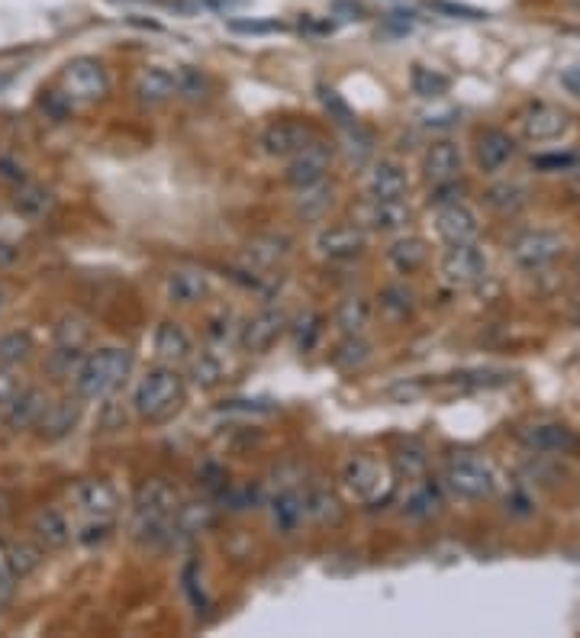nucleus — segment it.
<instances>
[{"mask_svg": "<svg viewBox=\"0 0 580 638\" xmlns=\"http://www.w3.org/2000/svg\"><path fill=\"white\" fill-rule=\"evenodd\" d=\"M188 404V381L174 364H155L148 368L136 390H133V410L148 425L171 423Z\"/></svg>", "mask_w": 580, "mask_h": 638, "instance_id": "f257e3e1", "label": "nucleus"}, {"mask_svg": "<svg viewBox=\"0 0 580 638\" xmlns=\"http://www.w3.org/2000/svg\"><path fill=\"white\" fill-rule=\"evenodd\" d=\"M174 513H178V494L171 484L152 478L140 484L133 496V535L143 545H165L174 539Z\"/></svg>", "mask_w": 580, "mask_h": 638, "instance_id": "f03ea898", "label": "nucleus"}, {"mask_svg": "<svg viewBox=\"0 0 580 638\" xmlns=\"http://www.w3.org/2000/svg\"><path fill=\"white\" fill-rule=\"evenodd\" d=\"M133 371V352L120 346H107L84 354L74 368V390L81 400H107L113 397Z\"/></svg>", "mask_w": 580, "mask_h": 638, "instance_id": "7ed1b4c3", "label": "nucleus"}, {"mask_svg": "<svg viewBox=\"0 0 580 638\" xmlns=\"http://www.w3.org/2000/svg\"><path fill=\"white\" fill-rule=\"evenodd\" d=\"M442 481L451 494L461 496V499H491L500 487V478H497L494 465L478 458V455H455L445 465Z\"/></svg>", "mask_w": 580, "mask_h": 638, "instance_id": "20e7f679", "label": "nucleus"}, {"mask_svg": "<svg viewBox=\"0 0 580 638\" xmlns=\"http://www.w3.org/2000/svg\"><path fill=\"white\" fill-rule=\"evenodd\" d=\"M59 84H62V97L69 104H97L110 94V71L100 59L77 56L62 69Z\"/></svg>", "mask_w": 580, "mask_h": 638, "instance_id": "39448f33", "label": "nucleus"}, {"mask_svg": "<svg viewBox=\"0 0 580 638\" xmlns=\"http://www.w3.org/2000/svg\"><path fill=\"white\" fill-rule=\"evenodd\" d=\"M342 487L349 491L352 499L371 506V503H380L384 496L394 491V474H390V468L380 458L355 455L342 468Z\"/></svg>", "mask_w": 580, "mask_h": 638, "instance_id": "423d86ee", "label": "nucleus"}, {"mask_svg": "<svg viewBox=\"0 0 580 638\" xmlns=\"http://www.w3.org/2000/svg\"><path fill=\"white\" fill-rule=\"evenodd\" d=\"M290 320L281 306H262L258 313H252L242 326H239V349L249 354H268L278 339L288 333Z\"/></svg>", "mask_w": 580, "mask_h": 638, "instance_id": "0eeeda50", "label": "nucleus"}, {"mask_svg": "<svg viewBox=\"0 0 580 638\" xmlns=\"http://www.w3.org/2000/svg\"><path fill=\"white\" fill-rule=\"evenodd\" d=\"M561 252H565V239L552 229H525L509 245V255L522 272H542L555 258H561Z\"/></svg>", "mask_w": 580, "mask_h": 638, "instance_id": "6e6552de", "label": "nucleus"}, {"mask_svg": "<svg viewBox=\"0 0 580 638\" xmlns=\"http://www.w3.org/2000/svg\"><path fill=\"white\" fill-rule=\"evenodd\" d=\"M438 275H442L445 287L468 290V287L484 281L487 255H484V249H478V242H471V245H448V252L442 255Z\"/></svg>", "mask_w": 580, "mask_h": 638, "instance_id": "1a4fd4ad", "label": "nucleus"}, {"mask_svg": "<svg viewBox=\"0 0 580 638\" xmlns=\"http://www.w3.org/2000/svg\"><path fill=\"white\" fill-rule=\"evenodd\" d=\"M329 165H333V145L316 136L310 145H303L297 155H290L285 178H288L290 188H297V191L300 188H313V184L326 181Z\"/></svg>", "mask_w": 580, "mask_h": 638, "instance_id": "9d476101", "label": "nucleus"}, {"mask_svg": "<svg viewBox=\"0 0 580 638\" xmlns=\"http://www.w3.org/2000/svg\"><path fill=\"white\" fill-rule=\"evenodd\" d=\"M316 252L326 262H355L362 258L367 249V232L355 222H342V226H326L316 232Z\"/></svg>", "mask_w": 580, "mask_h": 638, "instance_id": "9b49d317", "label": "nucleus"}, {"mask_svg": "<svg viewBox=\"0 0 580 638\" xmlns=\"http://www.w3.org/2000/svg\"><path fill=\"white\" fill-rule=\"evenodd\" d=\"M435 232L445 245H471L481 239V219L468 204H442L435 210Z\"/></svg>", "mask_w": 580, "mask_h": 638, "instance_id": "f8f14e48", "label": "nucleus"}, {"mask_svg": "<svg viewBox=\"0 0 580 638\" xmlns=\"http://www.w3.org/2000/svg\"><path fill=\"white\" fill-rule=\"evenodd\" d=\"M355 226H362L364 232H400L410 226L413 213L403 201H377V197H367L362 201L355 210H352Z\"/></svg>", "mask_w": 580, "mask_h": 638, "instance_id": "ddd939ff", "label": "nucleus"}, {"mask_svg": "<svg viewBox=\"0 0 580 638\" xmlns=\"http://www.w3.org/2000/svg\"><path fill=\"white\" fill-rule=\"evenodd\" d=\"M74 506L87 516V519H113L120 509V494L110 481L100 478H84L77 481L72 491Z\"/></svg>", "mask_w": 580, "mask_h": 638, "instance_id": "4468645a", "label": "nucleus"}, {"mask_svg": "<svg viewBox=\"0 0 580 638\" xmlns=\"http://www.w3.org/2000/svg\"><path fill=\"white\" fill-rule=\"evenodd\" d=\"M316 140V130L303 120H275L265 127L262 133V148L271 155V158H290L297 155L303 145Z\"/></svg>", "mask_w": 580, "mask_h": 638, "instance_id": "2eb2a0df", "label": "nucleus"}, {"mask_svg": "<svg viewBox=\"0 0 580 638\" xmlns=\"http://www.w3.org/2000/svg\"><path fill=\"white\" fill-rule=\"evenodd\" d=\"M364 191L367 197H377V201H403L407 191H410V178H407V168L394 158H380L367 168V178H364Z\"/></svg>", "mask_w": 580, "mask_h": 638, "instance_id": "dca6fc26", "label": "nucleus"}, {"mask_svg": "<svg viewBox=\"0 0 580 638\" xmlns=\"http://www.w3.org/2000/svg\"><path fill=\"white\" fill-rule=\"evenodd\" d=\"M568 127H571V117H568L561 107L545 104V100L529 104V107H525V113H522V133H525L532 142L558 140V136H565V133H568Z\"/></svg>", "mask_w": 580, "mask_h": 638, "instance_id": "f3484780", "label": "nucleus"}, {"mask_svg": "<svg viewBox=\"0 0 580 638\" xmlns=\"http://www.w3.org/2000/svg\"><path fill=\"white\" fill-rule=\"evenodd\" d=\"M519 438H522L525 448L542 452V455H568V452L580 448L578 435L561 423L525 425V429H519Z\"/></svg>", "mask_w": 580, "mask_h": 638, "instance_id": "a211bd4d", "label": "nucleus"}, {"mask_svg": "<svg viewBox=\"0 0 580 638\" xmlns=\"http://www.w3.org/2000/svg\"><path fill=\"white\" fill-rule=\"evenodd\" d=\"M152 349H155V358L161 364H174L178 368V364L194 358V339H191V333L181 323L165 320V323H158V329L152 336Z\"/></svg>", "mask_w": 580, "mask_h": 638, "instance_id": "6ab92c4d", "label": "nucleus"}, {"mask_svg": "<svg viewBox=\"0 0 580 638\" xmlns=\"http://www.w3.org/2000/svg\"><path fill=\"white\" fill-rule=\"evenodd\" d=\"M461 168H464V155L455 142L442 140L433 142L423 155V178L430 184H448V181H458L461 178Z\"/></svg>", "mask_w": 580, "mask_h": 638, "instance_id": "aec40b11", "label": "nucleus"}, {"mask_svg": "<svg viewBox=\"0 0 580 638\" xmlns=\"http://www.w3.org/2000/svg\"><path fill=\"white\" fill-rule=\"evenodd\" d=\"M77 423H81V397L74 394V397L49 404L46 413H43V420L36 423V432L46 442H62L65 435H72Z\"/></svg>", "mask_w": 580, "mask_h": 638, "instance_id": "412c9836", "label": "nucleus"}, {"mask_svg": "<svg viewBox=\"0 0 580 638\" xmlns=\"http://www.w3.org/2000/svg\"><path fill=\"white\" fill-rule=\"evenodd\" d=\"M474 155H478L481 171L497 174V171H504L509 161L516 158V140L509 133H504V130H484L478 136Z\"/></svg>", "mask_w": 580, "mask_h": 638, "instance_id": "4be33fe9", "label": "nucleus"}, {"mask_svg": "<svg viewBox=\"0 0 580 638\" xmlns=\"http://www.w3.org/2000/svg\"><path fill=\"white\" fill-rule=\"evenodd\" d=\"M29 532H33V539H36L46 552H59V549H65V545L72 542V526H69L65 513L56 509V506L39 509V513L33 516Z\"/></svg>", "mask_w": 580, "mask_h": 638, "instance_id": "5701e85b", "label": "nucleus"}, {"mask_svg": "<svg viewBox=\"0 0 580 638\" xmlns=\"http://www.w3.org/2000/svg\"><path fill=\"white\" fill-rule=\"evenodd\" d=\"M136 97L145 107H161L168 104L171 97H178V71L161 69H143L136 77Z\"/></svg>", "mask_w": 580, "mask_h": 638, "instance_id": "b1692460", "label": "nucleus"}, {"mask_svg": "<svg viewBox=\"0 0 580 638\" xmlns=\"http://www.w3.org/2000/svg\"><path fill=\"white\" fill-rule=\"evenodd\" d=\"M268 506H271V522L281 532H293L306 519V491H300L297 484H285L278 494H271Z\"/></svg>", "mask_w": 580, "mask_h": 638, "instance_id": "393cba45", "label": "nucleus"}, {"mask_svg": "<svg viewBox=\"0 0 580 638\" xmlns=\"http://www.w3.org/2000/svg\"><path fill=\"white\" fill-rule=\"evenodd\" d=\"M49 404H52V400H49V394H46L43 387H23L20 397L7 407V425H10L13 432H20V429H36V423L43 420V413H46Z\"/></svg>", "mask_w": 580, "mask_h": 638, "instance_id": "a878e982", "label": "nucleus"}, {"mask_svg": "<svg viewBox=\"0 0 580 638\" xmlns=\"http://www.w3.org/2000/svg\"><path fill=\"white\" fill-rule=\"evenodd\" d=\"M207 293H210V281H207V275L197 272V268H178V272H171V278H168V300H171V303L194 306V303L207 300Z\"/></svg>", "mask_w": 580, "mask_h": 638, "instance_id": "bb28decb", "label": "nucleus"}, {"mask_svg": "<svg viewBox=\"0 0 580 638\" xmlns=\"http://www.w3.org/2000/svg\"><path fill=\"white\" fill-rule=\"evenodd\" d=\"M387 262L394 265V272L413 275V272H420V268L430 262V245H426V239H420V236H400V239L390 242Z\"/></svg>", "mask_w": 580, "mask_h": 638, "instance_id": "cd10ccee", "label": "nucleus"}, {"mask_svg": "<svg viewBox=\"0 0 580 638\" xmlns=\"http://www.w3.org/2000/svg\"><path fill=\"white\" fill-rule=\"evenodd\" d=\"M217 519V506L207 499H191V503H178L174 513V539H191L197 532H207Z\"/></svg>", "mask_w": 580, "mask_h": 638, "instance_id": "c85d7f7f", "label": "nucleus"}, {"mask_svg": "<svg viewBox=\"0 0 580 638\" xmlns=\"http://www.w3.org/2000/svg\"><path fill=\"white\" fill-rule=\"evenodd\" d=\"M374 306L362 293H349L339 306H336V326L342 336H364V329L371 326Z\"/></svg>", "mask_w": 580, "mask_h": 638, "instance_id": "c756f323", "label": "nucleus"}, {"mask_svg": "<svg viewBox=\"0 0 580 638\" xmlns=\"http://www.w3.org/2000/svg\"><path fill=\"white\" fill-rule=\"evenodd\" d=\"M290 258V239L288 236H255L249 242V262L258 272H271L278 265H285Z\"/></svg>", "mask_w": 580, "mask_h": 638, "instance_id": "7c9ffc66", "label": "nucleus"}, {"mask_svg": "<svg viewBox=\"0 0 580 638\" xmlns=\"http://www.w3.org/2000/svg\"><path fill=\"white\" fill-rule=\"evenodd\" d=\"M407 513L416 516V519H430L442 509V487L433 484L430 478H420V481H410L407 484Z\"/></svg>", "mask_w": 580, "mask_h": 638, "instance_id": "2f4dec72", "label": "nucleus"}, {"mask_svg": "<svg viewBox=\"0 0 580 638\" xmlns=\"http://www.w3.org/2000/svg\"><path fill=\"white\" fill-rule=\"evenodd\" d=\"M13 204H16V210L23 213V216L39 219V216H46V213L52 210V194L46 188H39V184L20 181L16 194H13Z\"/></svg>", "mask_w": 580, "mask_h": 638, "instance_id": "473e14b6", "label": "nucleus"}, {"mask_svg": "<svg viewBox=\"0 0 580 638\" xmlns=\"http://www.w3.org/2000/svg\"><path fill=\"white\" fill-rule=\"evenodd\" d=\"M329 207H333V188H329L326 181L297 191V213H300L303 219H323Z\"/></svg>", "mask_w": 580, "mask_h": 638, "instance_id": "72a5a7b5", "label": "nucleus"}, {"mask_svg": "<svg viewBox=\"0 0 580 638\" xmlns=\"http://www.w3.org/2000/svg\"><path fill=\"white\" fill-rule=\"evenodd\" d=\"M87 342H90V329H87V323H84L81 316H65V320L56 326V349L84 354Z\"/></svg>", "mask_w": 580, "mask_h": 638, "instance_id": "f704fd0d", "label": "nucleus"}, {"mask_svg": "<svg viewBox=\"0 0 580 638\" xmlns=\"http://www.w3.org/2000/svg\"><path fill=\"white\" fill-rule=\"evenodd\" d=\"M410 87L413 94H420L423 100H438L448 91V77L442 71L426 69V65H413L410 69Z\"/></svg>", "mask_w": 580, "mask_h": 638, "instance_id": "c9c22d12", "label": "nucleus"}, {"mask_svg": "<svg viewBox=\"0 0 580 638\" xmlns=\"http://www.w3.org/2000/svg\"><path fill=\"white\" fill-rule=\"evenodd\" d=\"M7 562H10V574H13V580H23V577H29L36 567L43 565V545L20 542V545L7 549Z\"/></svg>", "mask_w": 580, "mask_h": 638, "instance_id": "e433bc0d", "label": "nucleus"}, {"mask_svg": "<svg viewBox=\"0 0 580 638\" xmlns=\"http://www.w3.org/2000/svg\"><path fill=\"white\" fill-rule=\"evenodd\" d=\"M319 104H323V110L329 113V120L342 130V127H352V123H359V117H355V110L346 104V97L336 91V87H329V84H319Z\"/></svg>", "mask_w": 580, "mask_h": 638, "instance_id": "4c0bfd02", "label": "nucleus"}, {"mask_svg": "<svg viewBox=\"0 0 580 638\" xmlns=\"http://www.w3.org/2000/svg\"><path fill=\"white\" fill-rule=\"evenodd\" d=\"M323 316L316 313V310H306L293 326H288V329H293V346L300 349V352H310L319 339H323Z\"/></svg>", "mask_w": 580, "mask_h": 638, "instance_id": "58836bf2", "label": "nucleus"}, {"mask_svg": "<svg viewBox=\"0 0 580 638\" xmlns=\"http://www.w3.org/2000/svg\"><path fill=\"white\" fill-rule=\"evenodd\" d=\"M487 204L497 213H504V216H512V213H519L525 207V188L522 184H512V181L497 184V188L487 191Z\"/></svg>", "mask_w": 580, "mask_h": 638, "instance_id": "ea45409f", "label": "nucleus"}, {"mask_svg": "<svg viewBox=\"0 0 580 638\" xmlns=\"http://www.w3.org/2000/svg\"><path fill=\"white\" fill-rule=\"evenodd\" d=\"M342 142H346V152L355 165H364L374 155V136H371V130H364L362 123L342 127Z\"/></svg>", "mask_w": 580, "mask_h": 638, "instance_id": "a19ab883", "label": "nucleus"}, {"mask_svg": "<svg viewBox=\"0 0 580 638\" xmlns=\"http://www.w3.org/2000/svg\"><path fill=\"white\" fill-rule=\"evenodd\" d=\"M367 358H371V346L364 342L362 336H346V342H342V346L336 349V354H333V361H336L342 371L362 368Z\"/></svg>", "mask_w": 580, "mask_h": 638, "instance_id": "79ce46f5", "label": "nucleus"}, {"mask_svg": "<svg viewBox=\"0 0 580 638\" xmlns=\"http://www.w3.org/2000/svg\"><path fill=\"white\" fill-rule=\"evenodd\" d=\"M380 310H384L387 316H394V320H407L410 310H413V293H410L407 287H400V284L384 287V290H380Z\"/></svg>", "mask_w": 580, "mask_h": 638, "instance_id": "37998d69", "label": "nucleus"}, {"mask_svg": "<svg viewBox=\"0 0 580 638\" xmlns=\"http://www.w3.org/2000/svg\"><path fill=\"white\" fill-rule=\"evenodd\" d=\"M33 352V339L26 333H7L0 336V364L3 368H13L20 361H26Z\"/></svg>", "mask_w": 580, "mask_h": 638, "instance_id": "c03bdc74", "label": "nucleus"}, {"mask_svg": "<svg viewBox=\"0 0 580 638\" xmlns=\"http://www.w3.org/2000/svg\"><path fill=\"white\" fill-rule=\"evenodd\" d=\"M191 374L201 387H217L222 381V361H219V352H207L201 358H191Z\"/></svg>", "mask_w": 580, "mask_h": 638, "instance_id": "a18cd8bd", "label": "nucleus"}, {"mask_svg": "<svg viewBox=\"0 0 580 638\" xmlns=\"http://www.w3.org/2000/svg\"><path fill=\"white\" fill-rule=\"evenodd\" d=\"M306 516L316 519V522H326V519H339V499L329 494V491H310L306 494Z\"/></svg>", "mask_w": 580, "mask_h": 638, "instance_id": "49530a36", "label": "nucleus"}, {"mask_svg": "<svg viewBox=\"0 0 580 638\" xmlns=\"http://www.w3.org/2000/svg\"><path fill=\"white\" fill-rule=\"evenodd\" d=\"M426 478V455L420 448H407L397 455V481L410 484V481H420Z\"/></svg>", "mask_w": 580, "mask_h": 638, "instance_id": "de8ad7c7", "label": "nucleus"}, {"mask_svg": "<svg viewBox=\"0 0 580 638\" xmlns=\"http://www.w3.org/2000/svg\"><path fill=\"white\" fill-rule=\"evenodd\" d=\"M207 336H210V342L217 346V349H226L232 339H239V329L232 326V313H219L210 320V326H207Z\"/></svg>", "mask_w": 580, "mask_h": 638, "instance_id": "09e8293b", "label": "nucleus"}, {"mask_svg": "<svg viewBox=\"0 0 580 638\" xmlns=\"http://www.w3.org/2000/svg\"><path fill=\"white\" fill-rule=\"evenodd\" d=\"M204 91H207V81H204L201 71L178 69V94H181V97L197 100V97H204Z\"/></svg>", "mask_w": 580, "mask_h": 638, "instance_id": "8fccbe9b", "label": "nucleus"}, {"mask_svg": "<svg viewBox=\"0 0 580 638\" xmlns=\"http://www.w3.org/2000/svg\"><path fill=\"white\" fill-rule=\"evenodd\" d=\"M23 390V381L13 374V368H3L0 364V407H10Z\"/></svg>", "mask_w": 580, "mask_h": 638, "instance_id": "3c124183", "label": "nucleus"}, {"mask_svg": "<svg viewBox=\"0 0 580 638\" xmlns=\"http://www.w3.org/2000/svg\"><path fill=\"white\" fill-rule=\"evenodd\" d=\"M229 29H235V33H281L285 23H278V20H229Z\"/></svg>", "mask_w": 580, "mask_h": 638, "instance_id": "603ef678", "label": "nucleus"}, {"mask_svg": "<svg viewBox=\"0 0 580 638\" xmlns=\"http://www.w3.org/2000/svg\"><path fill=\"white\" fill-rule=\"evenodd\" d=\"M578 158L575 155H542V158H535V168H542V171H558V168H571Z\"/></svg>", "mask_w": 580, "mask_h": 638, "instance_id": "864d4df0", "label": "nucleus"}, {"mask_svg": "<svg viewBox=\"0 0 580 638\" xmlns=\"http://www.w3.org/2000/svg\"><path fill=\"white\" fill-rule=\"evenodd\" d=\"M561 87L580 100V65H571V69L561 71Z\"/></svg>", "mask_w": 580, "mask_h": 638, "instance_id": "5fc2aeb1", "label": "nucleus"}, {"mask_svg": "<svg viewBox=\"0 0 580 638\" xmlns=\"http://www.w3.org/2000/svg\"><path fill=\"white\" fill-rule=\"evenodd\" d=\"M13 574H10V562H7V549L0 545V587H10Z\"/></svg>", "mask_w": 580, "mask_h": 638, "instance_id": "6e6d98bb", "label": "nucleus"}, {"mask_svg": "<svg viewBox=\"0 0 580 638\" xmlns=\"http://www.w3.org/2000/svg\"><path fill=\"white\" fill-rule=\"evenodd\" d=\"M13 258H16V249L7 245V242H0V265H10Z\"/></svg>", "mask_w": 580, "mask_h": 638, "instance_id": "4d7b16f0", "label": "nucleus"}, {"mask_svg": "<svg viewBox=\"0 0 580 638\" xmlns=\"http://www.w3.org/2000/svg\"><path fill=\"white\" fill-rule=\"evenodd\" d=\"M7 513H10V496L0 491V519H3Z\"/></svg>", "mask_w": 580, "mask_h": 638, "instance_id": "13d9d810", "label": "nucleus"}, {"mask_svg": "<svg viewBox=\"0 0 580 638\" xmlns=\"http://www.w3.org/2000/svg\"><path fill=\"white\" fill-rule=\"evenodd\" d=\"M113 3H165V0H113Z\"/></svg>", "mask_w": 580, "mask_h": 638, "instance_id": "bf43d9fd", "label": "nucleus"}, {"mask_svg": "<svg viewBox=\"0 0 580 638\" xmlns=\"http://www.w3.org/2000/svg\"><path fill=\"white\" fill-rule=\"evenodd\" d=\"M3 300H7V290L0 287V306H3Z\"/></svg>", "mask_w": 580, "mask_h": 638, "instance_id": "052dcab7", "label": "nucleus"}, {"mask_svg": "<svg viewBox=\"0 0 580 638\" xmlns=\"http://www.w3.org/2000/svg\"><path fill=\"white\" fill-rule=\"evenodd\" d=\"M571 3H575V7H578V10H580V0H571Z\"/></svg>", "mask_w": 580, "mask_h": 638, "instance_id": "680f3d73", "label": "nucleus"}, {"mask_svg": "<svg viewBox=\"0 0 580 638\" xmlns=\"http://www.w3.org/2000/svg\"><path fill=\"white\" fill-rule=\"evenodd\" d=\"M578 278H580V255H578Z\"/></svg>", "mask_w": 580, "mask_h": 638, "instance_id": "e2e57ef3", "label": "nucleus"}]
</instances>
